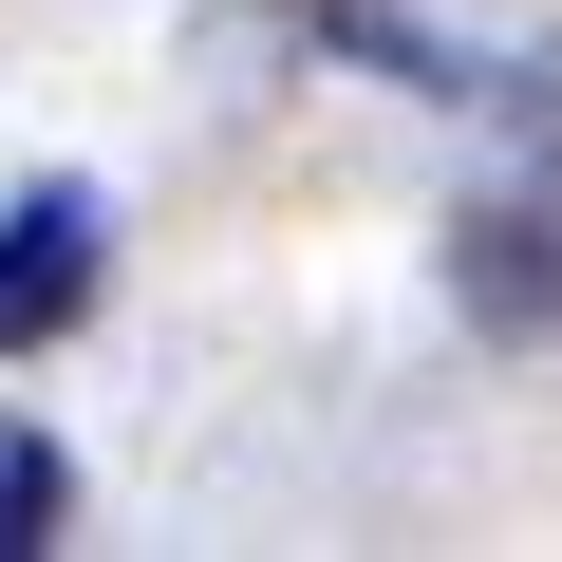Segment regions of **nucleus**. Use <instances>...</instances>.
<instances>
[{
	"instance_id": "f257e3e1",
	"label": "nucleus",
	"mask_w": 562,
	"mask_h": 562,
	"mask_svg": "<svg viewBox=\"0 0 562 562\" xmlns=\"http://www.w3.org/2000/svg\"><path fill=\"white\" fill-rule=\"evenodd\" d=\"M94 188H20V206H0V357H20V338H76L94 319Z\"/></svg>"
},
{
	"instance_id": "f03ea898",
	"label": "nucleus",
	"mask_w": 562,
	"mask_h": 562,
	"mask_svg": "<svg viewBox=\"0 0 562 562\" xmlns=\"http://www.w3.org/2000/svg\"><path fill=\"white\" fill-rule=\"evenodd\" d=\"M20 543H57V450L0 431V562H20Z\"/></svg>"
}]
</instances>
